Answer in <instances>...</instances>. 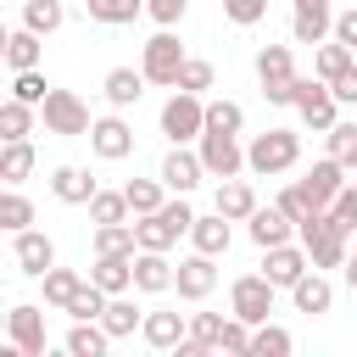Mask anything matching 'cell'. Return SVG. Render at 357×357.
Returning a JSON list of instances; mask_svg holds the SVG:
<instances>
[{
	"instance_id": "cell-1",
	"label": "cell",
	"mask_w": 357,
	"mask_h": 357,
	"mask_svg": "<svg viewBox=\"0 0 357 357\" xmlns=\"http://www.w3.org/2000/svg\"><path fill=\"white\" fill-rule=\"evenodd\" d=\"M190 229H195V212H190V201H184V195H178V201H162V206H156V212H145V218H134L139 251H173Z\"/></svg>"
},
{
	"instance_id": "cell-2",
	"label": "cell",
	"mask_w": 357,
	"mask_h": 357,
	"mask_svg": "<svg viewBox=\"0 0 357 357\" xmlns=\"http://www.w3.org/2000/svg\"><path fill=\"white\" fill-rule=\"evenodd\" d=\"M296 162H301V134H296V128H262V134H251V145H245V167H251L257 178L290 173Z\"/></svg>"
},
{
	"instance_id": "cell-3",
	"label": "cell",
	"mask_w": 357,
	"mask_h": 357,
	"mask_svg": "<svg viewBox=\"0 0 357 357\" xmlns=\"http://www.w3.org/2000/svg\"><path fill=\"white\" fill-rule=\"evenodd\" d=\"M296 240L307 245L312 268H346V257H351V234L329 218V206H324V212H312L307 223H296Z\"/></svg>"
},
{
	"instance_id": "cell-4",
	"label": "cell",
	"mask_w": 357,
	"mask_h": 357,
	"mask_svg": "<svg viewBox=\"0 0 357 357\" xmlns=\"http://www.w3.org/2000/svg\"><path fill=\"white\" fill-rule=\"evenodd\" d=\"M296 56L290 45H262L257 50V84H262V100L268 106H296Z\"/></svg>"
},
{
	"instance_id": "cell-5",
	"label": "cell",
	"mask_w": 357,
	"mask_h": 357,
	"mask_svg": "<svg viewBox=\"0 0 357 357\" xmlns=\"http://www.w3.org/2000/svg\"><path fill=\"white\" fill-rule=\"evenodd\" d=\"M156 123H162L167 145H195V139L206 134V100H201V95H190V89H173Z\"/></svg>"
},
{
	"instance_id": "cell-6",
	"label": "cell",
	"mask_w": 357,
	"mask_h": 357,
	"mask_svg": "<svg viewBox=\"0 0 357 357\" xmlns=\"http://www.w3.org/2000/svg\"><path fill=\"white\" fill-rule=\"evenodd\" d=\"M296 117H301V128H312V134H329L335 123H340V100H335V89L312 73V78H296Z\"/></svg>"
},
{
	"instance_id": "cell-7",
	"label": "cell",
	"mask_w": 357,
	"mask_h": 357,
	"mask_svg": "<svg viewBox=\"0 0 357 357\" xmlns=\"http://www.w3.org/2000/svg\"><path fill=\"white\" fill-rule=\"evenodd\" d=\"M39 117H45V134H61V139H89V128H95L89 106L73 89H50L45 106H39Z\"/></svg>"
},
{
	"instance_id": "cell-8",
	"label": "cell",
	"mask_w": 357,
	"mask_h": 357,
	"mask_svg": "<svg viewBox=\"0 0 357 357\" xmlns=\"http://www.w3.org/2000/svg\"><path fill=\"white\" fill-rule=\"evenodd\" d=\"M273 296H279V284H273L268 273H240V279L229 284V312L257 329V324L273 318Z\"/></svg>"
},
{
	"instance_id": "cell-9",
	"label": "cell",
	"mask_w": 357,
	"mask_h": 357,
	"mask_svg": "<svg viewBox=\"0 0 357 357\" xmlns=\"http://www.w3.org/2000/svg\"><path fill=\"white\" fill-rule=\"evenodd\" d=\"M190 56H184V45H178V33L173 28H162V33H151L145 39V50H139V73L151 78V84H162V89H173L178 84V67H184Z\"/></svg>"
},
{
	"instance_id": "cell-10",
	"label": "cell",
	"mask_w": 357,
	"mask_h": 357,
	"mask_svg": "<svg viewBox=\"0 0 357 357\" xmlns=\"http://www.w3.org/2000/svg\"><path fill=\"white\" fill-rule=\"evenodd\" d=\"M195 151H201V162H206V178H240V167H245V145H240V134H218V128H206V134L195 139Z\"/></svg>"
},
{
	"instance_id": "cell-11",
	"label": "cell",
	"mask_w": 357,
	"mask_h": 357,
	"mask_svg": "<svg viewBox=\"0 0 357 357\" xmlns=\"http://www.w3.org/2000/svg\"><path fill=\"white\" fill-rule=\"evenodd\" d=\"M11 262H17L28 279H45V273L56 268V240H50L45 229H22V234H11Z\"/></svg>"
},
{
	"instance_id": "cell-12",
	"label": "cell",
	"mask_w": 357,
	"mask_h": 357,
	"mask_svg": "<svg viewBox=\"0 0 357 357\" xmlns=\"http://www.w3.org/2000/svg\"><path fill=\"white\" fill-rule=\"evenodd\" d=\"M173 290H178V301H206V296L218 290V257H206V251H190V257L178 262V279H173Z\"/></svg>"
},
{
	"instance_id": "cell-13",
	"label": "cell",
	"mask_w": 357,
	"mask_h": 357,
	"mask_svg": "<svg viewBox=\"0 0 357 357\" xmlns=\"http://www.w3.org/2000/svg\"><path fill=\"white\" fill-rule=\"evenodd\" d=\"M6 335H11V346H22V357H45V307L17 301L6 312Z\"/></svg>"
},
{
	"instance_id": "cell-14",
	"label": "cell",
	"mask_w": 357,
	"mask_h": 357,
	"mask_svg": "<svg viewBox=\"0 0 357 357\" xmlns=\"http://www.w3.org/2000/svg\"><path fill=\"white\" fill-rule=\"evenodd\" d=\"M335 33V6L329 0H296L290 11V39L296 45H324Z\"/></svg>"
},
{
	"instance_id": "cell-15",
	"label": "cell",
	"mask_w": 357,
	"mask_h": 357,
	"mask_svg": "<svg viewBox=\"0 0 357 357\" xmlns=\"http://www.w3.org/2000/svg\"><path fill=\"white\" fill-rule=\"evenodd\" d=\"M162 184L173 190V195H190L201 178H206V162H201V151H190V145H173L167 156H162Z\"/></svg>"
},
{
	"instance_id": "cell-16",
	"label": "cell",
	"mask_w": 357,
	"mask_h": 357,
	"mask_svg": "<svg viewBox=\"0 0 357 357\" xmlns=\"http://www.w3.org/2000/svg\"><path fill=\"white\" fill-rule=\"evenodd\" d=\"M89 151L100 156V162H123V156H134V128L112 112V117H95V128H89Z\"/></svg>"
},
{
	"instance_id": "cell-17",
	"label": "cell",
	"mask_w": 357,
	"mask_h": 357,
	"mask_svg": "<svg viewBox=\"0 0 357 357\" xmlns=\"http://www.w3.org/2000/svg\"><path fill=\"white\" fill-rule=\"evenodd\" d=\"M245 234H251V245H257V251H268V245H284V240L296 234V218L273 201V206H257V212L245 218Z\"/></svg>"
},
{
	"instance_id": "cell-18",
	"label": "cell",
	"mask_w": 357,
	"mask_h": 357,
	"mask_svg": "<svg viewBox=\"0 0 357 357\" xmlns=\"http://www.w3.org/2000/svg\"><path fill=\"white\" fill-rule=\"evenodd\" d=\"M307 268H312L307 245H290V240H284V245H268V251H262V273H268L279 290H290V284H296Z\"/></svg>"
},
{
	"instance_id": "cell-19",
	"label": "cell",
	"mask_w": 357,
	"mask_h": 357,
	"mask_svg": "<svg viewBox=\"0 0 357 357\" xmlns=\"http://www.w3.org/2000/svg\"><path fill=\"white\" fill-rule=\"evenodd\" d=\"M290 301H296V312L324 318V312L335 307V284H329V273H324V268H307V273L290 284Z\"/></svg>"
},
{
	"instance_id": "cell-20",
	"label": "cell",
	"mask_w": 357,
	"mask_h": 357,
	"mask_svg": "<svg viewBox=\"0 0 357 357\" xmlns=\"http://www.w3.org/2000/svg\"><path fill=\"white\" fill-rule=\"evenodd\" d=\"M184 335H190V312H145V324H139V340L151 351H178Z\"/></svg>"
},
{
	"instance_id": "cell-21",
	"label": "cell",
	"mask_w": 357,
	"mask_h": 357,
	"mask_svg": "<svg viewBox=\"0 0 357 357\" xmlns=\"http://www.w3.org/2000/svg\"><path fill=\"white\" fill-rule=\"evenodd\" d=\"M173 279H178V268L167 262V251H134V290L162 296V290H173Z\"/></svg>"
},
{
	"instance_id": "cell-22",
	"label": "cell",
	"mask_w": 357,
	"mask_h": 357,
	"mask_svg": "<svg viewBox=\"0 0 357 357\" xmlns=\"http://www.w3.org/2000/svg\"><path fill=\"white\" fill-rule=\"evenodd\" d=\"M89 279H95L106 296H123V290H134V251H106V257H95Z\"/></svg>"
},
{
	"instance_id": "cell-23",
	"label": "cell",
	"mask_w": 357,
	"mask_h": 357,
	"mask_svg": "<svg viewBox=\"0 0 357 357\" xmlns=\"http://www.w3.org/2000/svg\"><path fill=\"white\" fill-rule=\"evenodd\" d=\"M106 346H112V335H106L100 318H73V329H67V340H61L67 357H106Z\"/></svg>"
},
{
	"instance_id": "cell-24",
	"label": "cell",
	"mask_w": 357,
	"mask_h": 357,
	"mask_svg": "<svg viewBox=\"0 0 357 357\" xmlns=\"http://www.w3.org/2000/svg\"><path fill=\"white\" fill-rule=\"evenodd\" d=\"M145 73L139 67H112L106 78H100V89H106V100L117 106V112H128V106H139V95H145Z\"/></svg>"
},
{
	"instance_id": "cell-25",
	"label": "cell",
	"mask_w": 357,
	"mask_h": 357,
	"mask_svg": "<svg viewBox=\"0 0 357 357\" xmlns=\"http://www.w3.org/2000/svg\"><path fill=\"white\" fill-rule=\"evenodd\" d=\"M346 173H351V167H340L335 156H318V162L307 167V178H301V184L312 190V201H318V206H329V201L346 190Z\"/></svg>"
},
{
	"instance_id": "cell-26",
	"label": "cell",
	"mask_w": 357,
	"mask_h": 357,
	"mask_svg": "<svg viewBox=\"0 0 357 357\" xmlns=\"http://www.w3.org/2000/svg\"><path fill=\"white\" fill-rule=\"evenodd\" d=\"M95 190H100V184H95L84 167H56V173H50V195H56L61 206H89Z\"/></svg>"
},
{
	"instance_id": "cell-27",
	"label": "cell",
	"mask_w": 357,
	"mask_h": 357,
	"mask_svg": "<svg viewBox=\"0 0 357 357\" xmlns=\"http://www.w3.org/2000/svg\"><path fill=\"white\" fill-rule=\"evenodd\" d=\"M212 206H218L229 223H245V218L257 212V190H251L245 178H218V195H212Z\"/></svg>"
},
{
	"instance_id": "cell-28",
	"label": "cell",
	"mask_w": 357,
	"mask_h": 357,
	"mask_svg": "<svg viewBox=\"0 0 357 357\" xmlns=\"http://www.w3.org/2000/svg\"><path fill=\"white\" fill-rule=\"evenodd\" d=\"M229 240H234V229H229V218H223L218 206H212L206 218L195 212V229H190V245H195V251H206V257H223V251H229Z\"/></svg>"
},
{
	"instance_id": "cell-29",
	"label": "cell",
	"mask_w": 357,
	"mask_h": 357,
	"mask_svg": "<svg viewBox=\"0 0 357 357\" xmlns=\"http://www.w3.org/2000/svg\"><path fill=\"white\" fill-rule=\"evenodd\" d=\"M39 56H45V33H33V28H11V33H6V67H11V73L39 67Z\"/></svg>"
},
{
	"instance_id": "cell-30",
	"label": "cell",
	"mask_w": 357,
	"mask_h": 357,
	"mask_svg": "<svg viewBox=\"0 0 357 357\" xmlns=\"http://www.w3.org/2000/svg\"><path fill=\"white\" fill-rule=\"evenodd\" d=\"M351 61H357V50H351V45H340L335 33H329L324 45H312V73H318L324 84H335V78H340Z\"/></svg>"
},
{
	"instance_id": "cell-31",
	"label": "cell",
	"mask_w": 357,
	"mask_h": 357,
	"mask_svg": "<svg viewBox=\"0 0 357 357\" xmlns=\"http://www.w3.org/2000/svg\"><path fill=\"white\" fill-rule=\"evenodd\" d=\"M100 324H106V335H112V340H128V335H134V329L145 324V312H139V307L128 301V290H123V296H112V301H106Z\"/></svg>"
},
{
	"instance_id": "cell-32",
	"label": "cell",
	"mask_w": 357,
	"mask_h": 357,
	"mask_svg": "<svg viewBox=\"0 0 357 357\" xmlns=\"http://www.w3.org/2000/svg\"><path fill=\"white\" fill-rule=\"evenodd\" d=\"M0 229H6V234L33 229V201H28L17 184H6V190H0Z\"/></svg>"
},
{
	"instance_id": "cell-33",
	"label": "cell",
	"mask_w": 357,
	"mask_h": 357,
	"mask_svg": "<svg viewBox=\"0 0 357 357\" xmlns=\"http://www.w3.org/2000/svg\"><path fill=\"white\" fill-rule=\"evenodd\" d=\"M33 162H39V156H33L28 139H6V145H0V178H6V184H22V178L33 173Z\"/></svg>"
},
{
	"instance_id": "cell-34",
	"label": "cell",
	"mask_w": 357,
	"mask_h": 357,
	"mask_svg": "<svg viewBox=\"0 0 357 357\" xmlns=\"http://www.w3.org/2000/svg\"><path fill=\"white\" fill-rule=\"evenodd\" d=\"M33 112H39V106L6 95V106H0V139H28V134H33Z\"/></svg>"
},
{
	"instance_id": "cell-35",
	"label": "cell",
	"mask_w": 357,
	"mask_h": 357,
	"mask_svg": "<svg viewBox=\"0 0 357 357\" xmlns=\"http://www.w3.org/2000/svg\"><path fill=\"white\" fill-rule=\"evenodd\" d=\"M123 195H128L134 218H145V212H156V206L167 201V184H162V173H156V178H128V184H123Z\"/></svg>"
},
{
	"instance_id": "cell-36",
	"label": "cell",
	"mask_w": 357,
	"mask_h": 357,
	"mask_svg": "<svg viewBox=\"0 0 357 357\" xmlns=\"http://www.w3.org/2000/svg\"><path fill=\"white\" fill-rule=\"evenodd\" d=\"M39 284H45V307L67 312V301H73V296H78V284H84V273H73V268H50Z\"/></svg>"
},
{
	"instance_id": "cell-37",
	"label": "cell",
	"mask_w": 357,
	"mask_h": 357,
	"mask_svg": "<svg viewBox=\"0 0 357 357\" xmlns=\"http://www.w3.org/2000/svg\"><path fill=\"white\" fill-rule=\"evenodd\" d=\"M296 351V335L279 329V324H257L251 329V357H290Z\"/></svg>"
},
{
	"instance_id": "cell-38",
	"label": "cell",
	"mask_w": 357,
	"mask_h": 357,
	"mask_svg": "<svg viewBox=\"0 0 357 357\" xmlns=\"http://www.w3.org/2000/svg\"><path fill=\"white\" fill-rule=\"evenodd\" d=\"M128 218H134V206H128L123 190H95V201H89V223H128Z\"/></svg>"
},
{
	"instance_id": "cell-39",
	"label": "cell",
	"mask_w": 357,
	"mask_h": 357,
	"mask_svg": "<svg viewBox=\"0 0 357 357\" xmlns=\"http://www.w3.org/2000/svg\"><path fill=\"white\" fill-rule=\"evenodd\" d=\"M61 22H67L61 0H22V28H33V33H56Z\"/></svg>"
},
{
	"instance_id": "cell-40",
	"label": "cell",
	"mask_w": 357,
	"mask_h": 357,
	"mask_svg": "<svg viewBox=\"0 0 357 357\" xmlns=\"http://www.w3.org/2000/svg\"><path fill=\"white\" fill-rule=\"evenodd\" d=\"M106 251H139L134 223H95V257H106Z\"/></svg>"
},
{
	"instance_id": "cell-41",
	"label": "cell",
	"mask_w": 357,
	"mask_h": 357,
	"mask_svg": "<svg viewBox=\"0 0 357 357\" xmlns=\"http://www.w3.org/2000/svg\"><path fill=\"white\" fill-rule=\"evenodd\" d=\"M84 6H89V17L106 22V28H123V22H134V17L145 11V0H84Z\"/></svg>"
},
{
	"instance_id": "cell-42",
	"label": "cell",
	"mask_w": 357,
	"mask_h": 357,
	"mask_svg": "<svg viewBox=\"0 0 357 357\" xmlns=\"http://www.w3.org/2000/svg\"><path fill=\"white\" fill-rule=\"evenodd\" d=\"M106 301H112V296H106L95 279H84V284H78V296L67 301V318H100V312H106Z\"/></svg>"
},
{
	"instance_id": "cell-43",
	"label": "cell",
	"mask_w": 357,
	"mask_h": 357,
	"mask_svg": "<svg viewBox=\"0 0 357 357\" xmlns=\"http://www.w3.org/2000/svg\"><path fill=\"white\" fill-rule=\"evenodd\" d=\"M324 139H329V156H335L340 167H351V173H357V123H335Z\"/></svg>"
},
{
	"instance_id": "cell-44",
	"label": "cell",
	"mask_w": 357,
	"mask_h": 357,
	"mask_svg": "<svg viewBox=\"0 0 357 357\" xmlns=\"http://www.w3.org/2000/svg\"><path fill=\"white\" fill-rule=\"evenodd\" d=\"M206 128H218V134H240V128H245L240 100H206Z\"/></svg>"
},
{
	"instance_id": "cell-45",
	"label": "cell",
	"mask_w": 357,
	"mask_h": 357,
	"mask_svg": "<svg viewBox=\"0 0 357 357\" xmlns=\"http://www.w3.org/2000/svg\"><path fill=\"white\" fill-rule=\"evenodd\" d=\"M279 206H284V212H290V218H296V223H307V218H312V212H324V206H318V201H312V190H307V184H301V178H296V184H284V190H279Z\"/></svg>"
},
{
	"instance_id": "cell-46",
	"label": "cell",
	"mask_w": 357,
	"mask_h": 357,
	"mask_svg": "<svg viewBox=\"0 0 357 357\" xmlns=\"http://www.w3.org/2000/svg\"><path fill=\"white\" fill-rule=\"evenodd\" d=\"M11 95H17V100H28V106H45L50 84H45V73H39V67H28V73H11Z\"/></svg>"
},
{
	"instance_id": "cell-47",
	"label": "cell",
	"mask_w": 357,
	"mask_h": 357,
	"mask_svg": "<svg viewBox=\"0 0 357 357\" xmlns=\"http://www.w3.org/2000/svg\"><path fill=\"white\" fill-rule=\"evenodd\" d=\"M173 89H190V95H201V89H212V61H201V56H190L184 67H178V84Z\"/></svg>"
},
{
	"instance_id": "cell-48",
	"label": "cell",
	"mask_w": 357,
	"mask_h": 357,
	"mask_svg": "<svg viewBox=\"0 0 357 357\" xmlns=\"http://www.w3.org/2000/svg\"><path fill=\"white\" fill-rule=\"evenodd\" d=\"M223 324H229L223 312H190V335H195V340H206L212 351L223 346Z\"/></svg>"
},
{
	"instance_id": "cell-49",
	"label": "cell",
	"mask_w": 357,
	"mask_h": 357,
	"mask_svg": "<svg viewBox=\"0 0 357 357\" xmlns=\"http://www.w3.org/2000/svg\"><path fill=\"white\" fill-rule=\"evenodd\" d=\"M223 17H229L234 28H257V22L268 17V0H223Z\"/></svg>"
},
{
	"instance_id": "cell-50",
	"label": "cell",
	"mask_w": 357,
	"mask_h": 357,
	"mask_svg": "<svg viewBox=\"0 0 357 357\" xmlns=\"http://www.w3.org/2000/svg\"><path fill=\"white\" fill-rule=\"evenodd\" d=\"M218 351H234V357H251V324L229 312V324H223V346H218Z\"/></svg>"
},
{
	"instance_id": "cell-51",
	"label": "cell",
	"mask_w": 357,
	"mask_h": 357,
	"mask_svg": "<svg viewBox=\"0 0 357 357\" xmlns=\"http://www.w3.org/2000/svg\"><path fill=\"white\" fill-rule=\"evenodd\" d=\"M329 218H335L346 234H357V184H346V190L329 201Z\"/></svg>"
},
{
	"instance_id": "cell-52",
	"label": "cell",
	"mask_w": 357,
	"mask_h": 357,
	"mask_svg": "<svg viewBox=\"0 0 357 357\" xmlns=\"http://www.w3.org/2000/svg\"><path fill=\"white\" fill-rule=\"evenodd\" d=\"M145 11L162 22V28H173V22H184V11H190V0H145Z\"/></svg>"
},
{
	"instance_id": "cell-53",
	"label": "cell",
	"mask_w": 357,
	"mask_h": 357,
	"mask_svg": "<svg viewBox=\"0 0 357 357\" xmlns=\"http://www.w3.org/2000/svg\"><path fill=\"white\" fill-rule=\"evenodd\" d=\"M329 89H335V100H340V106H357V61H351V67H346Z\"/></svg>"
},
{
	"instance_id": "cell-54",
	"label": "cell",
	"mask_w": 357,
	"mask_h": 357,
	"mask_svg": "<svg viewBox=\"0 0 357 357\" xmlns=\"http://www.w3.org/2000/svg\"><path fill=\"white\" fill-rule=\"evenodd\" d=\"M335 39L357 50V6H346V11H335Z\"/></svg>"
},
{
	"instance_id": "cell-55",
	"label": "cell",
	"mask_w": 357,
	"mask_h": 357,
	"mask_svg": "<svg viewBox=\"0 0 357 357\" xmlns=\"http://www.w3.org/2000/svg\"><path fill=\"white\" fill-rule=\"evenodd\" d=\"M340 273H346V284H351V290H357V251H351V257H346V268H340Z\"/></svg>"
},
{
	"instance_id": "cell-56",
	"label": "cell",
	"mask_w": 357,
	"mask_h": 357,
	"mask_svg": "<svg viewBox=\"0 0 357 357\" xmlns=\"http://www.w3.org/2000/svg\"><path fill=\"white\" fill-rule=\"evenodd\" d=\"M17 6H22V0H17Z\"/></svg>"
}]
</instances>
